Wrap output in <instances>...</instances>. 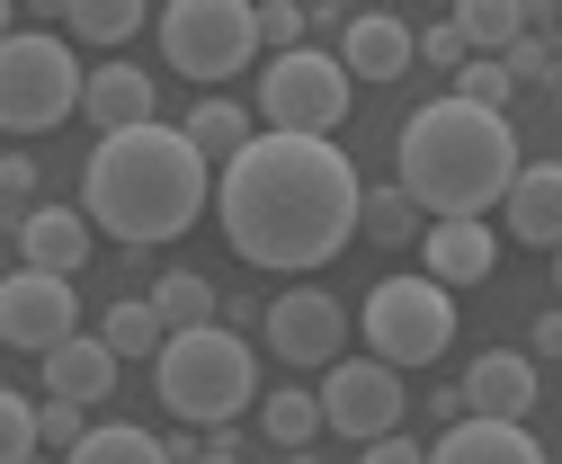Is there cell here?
Instances as JSON below:
<instances>
[{
    "label": "cell",
    "instance_id": "1",
    "mask_svg": "<svg viewBox=\"0 0 562 464\" xmlns=\"http://www.w3.org/2000/svg\"><path fill=\"white\" fill-rule=\"evenodd\" d=\"M215 215H224V241L250 269H295L304 278V269L348 250V233H367V188H358V161L339 144L259 135L215 179Z\"/></svg>",
    "mask_w": 562,
    "mask_h": 464
},
{
    "label": "cell",
    "instance_id": "2",
    "mask_svg": "<svg viewBox=\"0 0 562 464\" xmlns=\"http://www.w3.org/2000/svg\"><path fill=\"white\" fill-rule=\"evenodd\" d=\"M205 196H215V161H205L179 125H125V135H99L90 170H81V215L125 241V250H161L179 241Z\"/></svg>",
    "mask_w": 562,
    "mask_h": 464
},
{
    "label": "cell",
    "instance_id": "3",
    "mask_svg": "<svg viewBox=\"0 0 562 464\" xmlns=\"http://www.w3.org/2000/svg\"><path fill=\"white\" fill-rule=\"evenodd\" d=\"M402 188L429 206V224H482L491 206H509V188H518V135H509V116L501 107H473V99H429L411 125H402Z\"/></svg>",
    "mask_w": 562,
    "mask_h": 464
},
{
    "label": "cell",
    "instance_id": "4",
    "mask_svg": "<svg viewBox=\"0 0 562 464\" xmlns=\"http://www.w3.org/2000/svg\"><path fill=\"white\" fill-rule=\"evenodd\" d=\"M153 393L188 420V429H233V411L259 393V366H250V340L224 321L205 330H170V349L153 358Z\"/></svg>",
    "mask_w": 562,
    "mask_h": 464
},
{
    "label": "cell",
    "instance_id": "5",
    "mask_svg": "<svg viewBox=\"0 0 562 464\" xmlns=\"http://www.w3.org/2000/svg\"><path fill=\"white\" fill-rule=\"evenodd\" d=\"M358 330H367V349L384 358V366H438L447 349H456V295L419 269V278H384L367 304H358Z\"/></svg>",
    "mask_w": 562,
    "mask_h": 464
},
{
    "label": "cell",
    "instance_id": "6",
    "mask_svg": "<svg viewBox=\"0 0 562 464\" xmlns=\"http://www.w3.org/2000/svg\"><path fill=\"white\" fill-rule=\"evenodd\" d=\"M90 107V72L72 63L63 36H10L0 45V125L10 135H45V125Z\"/></svg>",
    "mask_w": 562,
    "mask_h": 464
},
{
    "label": "cell",
    "instance_id": "7",
    "mask_svg": "<svg viewBox=\"0 0 562 464\" xmlns=\"http://www.w3.org/2000/svg\"><path fill=\"white\" fill-rule=\"evenodd\" d=\"M348 99H358V81H348V63L339 54H277L268 63V81H259V116H268V135H313V144H339V116Z\"/></svg>",
    "mask_w": 562,
    "mask_h": 464
},
{
    "label": "cell",
    "instance_id": "8",
    "mask_svg": "<svg viewBox=\"0 0 562 464\" xmlns=\"http://www.w3.org/2000/svg\"><path fill=\"white\" fill-rule=\"evenodd\" d=\"M161 54L179 63L188 81H233L241 63L259 54V10L250 0H170L161 10Z\"/></svg>",
    "mask_w": 562,
    "mask_h": 464
},
{
    "label": "cell",
    "instance_id": "9",
    "mask_svg": "<svg viewBox=\"0 0 562 464\" xmlns=\"http://www.w3.org/2000/svg\"><path fill=\"white\" fill-rule=\"evenodd\" d=\"M322 411L348 446H375V438H402V411H411V393H402V366L384 358H339L330 384H322Z\"/></svg>",
    "mask_w": 562,
    "mask_h": 464
},
{
    "label": "cell",
    "instance_id": "10",
    "mask_svg": "<svg viewBox=\"0 0 562 464\" xmlns=\"http://www.w3.org/2000/svg\"><path fill=\"white\" fill-rule=\"evenodd\" d=\"M0 340L27 349V358H54L63 340H81V295H72V278L10 269V286H0Z\"/></svg>",
    "mask_w": 562,
    "mask_h": 464
},
{
    "label": "cell",
    "instance_id": "11",
    "mask_svg": "<svg viewBox=\"0 0 562 464\" xmlns=\"http://www.w3.org/2000/svg\"><path fill=\"white\" fill-rule=\"evenodd\" d=\"M268 349H277V366H339V340H348V313H339V295H322V286H295V295H277L268 304Z\"/></svg>",
    "mask_w": 562,
    "mask_h": 464
},
{
    "label": "cell",
    "instance_id": "12",
    "mask_svg": "<svg viewBox=\"0 0 562 464\" xmlns=\"http://www.w3.org/2000/svg\"><path fill=\"white\" fill-rule=\"evenodd\" d=\"M456 393H464V420H527L536 411V358L527 349H482Z\"/></svg>",
    "mask_w": 562,
    "mask_h": 464
},
{
    "label": "cell",
    "instance_id": "13",
    "mask_svg": "<svg viewBox=\"0 0 562 464\" xmlns=\"http://www.w3.org/2000/svg\"><path fill=\"white\" fill-rule=\"evenodd\" d=\"M90 233H99V224H90L81 206H36V215H27V224H19L10 241H19V269H54V278H81V269H90Z\"/></svg>",
    "mask_w": 562,
    "mask_h": 464
},
{
    "label": "cell",
    "instance_id": "14",
    "mask_svg": "<svg viewBox=\"0 0 562 464\" xmlns=\"http://www.w3.org/2000/svg\"><path fill=\"white\" fill-rule=\"evenodd\" d=\"M339 63H348V81H402L411 63H419V36L393 10H358L348 36H339Z\"/></svg>",
    "mask_w": 562,
    "mask_h": 464
},
{
    "label": "cell",
    "instance_id": "15",
    "mask_svg": "<svg viewBox=\"0 0 562 464\" xmlns=\"http://www.w3.org/2000/svg\"><path fill=\"white\" fill-rule=\"evenodd\" d=\"M419 269H429L447 295H456V286H482L491 269H501V233H491V224H429Z\"/></svg>",
    "mask_w": 562,
    "mask_h": 464
},
{
    "label": "cell",
    "instance_id": "16",
    "mask_svg": "<svg viewBox=\"0 0 562 464\" xmlns=\"http://www.w3.org/2000/svg\"><path fill=\"white\" fill-rule=\"evenodd\" d=\"M429 464H553V455L527 438V420H456L429 446Z\"/></svg>",
    "mask_w": 562,
    "mask_h": 464
},
{
    "label": "cell",
    "instance_id": "17",
    "mask_svg": "<svg viewBox=\"0 0 562 464\" xmlns=\"http://www.w3.org/2000/svg\"><path fill=\"white\" fill-rule=\"evenodd\" d=\"M509 233L527 250H562V161H527L509 188Z\"/></svg>",
    "mask_w": 562,
    "mask_h": 464
},
{
    "label": "cell",
    "instance_id": "18",
    "mask_svg": "<svg viewBox=\"0 0 562 464\" xmlns=\"http://www.w3.org/2000/svg\"><path fill=\"white\" fill-rule=\"evenodd\" d=\"M179 135L215 161V170H233V161L259 144V107H241V99H196V107L179 116Z\"/></svg>",
    "mask_w": 562,
    "mask_h": 464
},
{
    "label": "cell",
    "instance_id": "19",
    "mask_svg": "<svg viewBox=\"0 0 562 464\" xmlns=\"http://www.w3.org/2000/svg\"><path fill=\"white\" fill-rule=\"evenodd\" d=\"M116 349L99 340V330H81V340H63L45 358V393H63V403H99V393H116Z\"/></svg>",
    "mask_w": 562,
    "mask_h": 464
},
{
    "label": "cell",
    "instance_id": "20",
    "mask_svg": "<svg viewBox=\"0 0 562 464\" xmlns=\"http://www.w3.org/2000/svg\"><path fill=\"white\" fill-rule=\"evenodd\" d=\"M153 107H161V99H153V81L134 72V63H99V72H90V107H81V116H99V135H125V125H161Z\"/></svg>",
    "mask_w": 562,
    "mask_h": 464
},
{
    "label": "cell",
    "instance_id": "21",
    "mask_svg": "<svg viewBox=\"0 0 562 464\" xmlns=\"http://www.w3.org/2000/svg\"><path fill=\"white\" fill-rule=\"evenodd\" d=\"M99 340H108L116 358H161V349H170V321H161L153 295H116L108 321H99Z\"/></svg>",
    "mask_w": 562,
    "mask_h": 464
},
{
    "label": "cell",
    "instance_id": "22",
    "mask_svg": "<svg viewBox=\"0 0 562 464\" xmlns=\"http://www.w3.org/2000/svg\"><path fill=\"white\" fill-rule=\"evenodd\" d=\"M54 19L72 27V36H90V45H125V36H144V27H161V19L144 10V0H63Z\"/></svg>",
    "mask_w": 562,
    "mask_h": 464
},
{
    "label": "cell",
    "instance_id": "23",
    "mask_svg": "<svg viewBox=\"0 0 562 464\" xmlns=\"http://www.w3.org/2000/svg\"><path fill=\"white\" fill-rule=\"evenodd\" d=\"M456 36H464L473 54L501 63V54L527 36V0H464V10H456Z\"/></svg>",
    "mask_w": 562,
    "mask_h": 464
},
{
    "label": "cell",
    "instance_id": "24",
    "mask_svg": "<svg viewBox=\"0 0 562 464\" xmlns=\"http://www.w3.org/2000/svg\"><path fill=\"white\" fill-rule=\"evenodd\" d=\"M63 464H179V455H170V438H153V429L125 420V429H90Z\"/></svg>",
    "mask_w": 562,
    "mask_h": 464
},
{
    "label": "cell",
    "instance_id": "25",
    "mask_svg": "<svg viewBox=\"0 0 562 464\" xmlns=\"http://www.w3.org/2000/svg\"><path fill=\"white\" fill-rule=\"evenodd\" d=\"M259 420H268V446H286V455H304V446L330 429L322 393H295V384H286V393H268V411H259Z\"/></svg>",
    "mask_w": 562,
    "mask_h": 464
},
{
    "label": "cell",
    "instance_id": "26",
    "mask_svg": "<svg viewBox=\"0 0 562 464\" xmlns=\"http://www.w3.org/2000/svg\"><path fill=\"white\" fill-rule=\"evenodd\" d=\"M153 304H161L170 330H205V321H215V286H205L196 269H161L153 278Z\"/></svg>",
    "mask_w": 562,
    "mask_h": 464
},
{
    "label": "cell",
    "instance_id": "27",
    "mask_svg": "<svg viewBox=\"0 0 562 464\" xmlns=\"http://www.w3.org/2000/svg\"><path fill=\"white\" fill-rule=\"evenodd\" d=\"M367 233H375V241H393V250H402V241H429V206H419V196L393 179V188H375V196H367Z\"/></svg>",
    "mask_w": 562,
    "mask_h": 464
},
{
    "label": "cell",
    "instance_id": "28",
    "mask_svg": "<svg viewBox=\"0 0 562 464\" xmlns=\"http://www.w3.org/2000/svg\"><path fill=\"white\" fill-rule=\"evenodd\" d=\"M0 464H45V403L0 393Z\"/></svg>",
    "mask_w": 562,
    "mask_h": 464
},
{
    "label": "cell",
    "instance_id": "29",
    "mask_svg": "<svg viewBox=\"0 0 562 464\" xmlns=\"http://www.w3.org/2000/svg\"><path fill=\"white\" fill-rule=\"evenodd\" d=\"M456 99H473V107H509V99H518V81H509V63L473 54L464 72H456Z\"/></svg>",
    "mask_w": 562,
    "mask_h": 464
},
{
    "label": "cell",
    "instance_id": "30",
    "mask_svg": "<svg viewBox=\"0 0 562 464\" xmlns=\"http://www.w3.org/2000/svg\"><path fill=\"white\" fill-rule=\"evenodd\" d=\"M90 429H99V420H90V403H63V393H45V455H72Z\"/></svg>",
    "mask_w": 562,
    "mask_h": 464
},
{
    "label": "cell",
    "instance_id": "31",
    "mask_svg": "<svg viewBox=\"0 0 562 464\" xmlns=\"http://www.w3.org/2000/svg\"><path fill=\"white\" fill-rule=\"evenodd\" d=\"M419 63H438V72H464V63H473V45L456 36V19H438V27H419Z\"/></svg>",
    "mask_w": 562,
    "mask_h": 464
},
{
    "label": "cell",
    "instance_id": "32",
    "mask_svg": "<svg viewBox=\"0 0 562 464\" xmlns=\"http://www.w3.org/2000/svg\"><path fill=\"white\" fill-rule=\"evenodd\" d=\"M501 63H509V81H562V63H553V45H544V36H518Z\"/></svg>",
    "mask_w": 562,
    "mask_h": 464
},
{
    "label": "cell",
    "instance_id": "33",
    "mask_svg": "<svg viewBox=\"0 0 562 464\" xmlns=\"http://www.w3.org/2000/svg\"><path fill=\"white\" fill-rule=\"evenodd\" d=\"M304 27H313V10H295V0H268V10H259V36H268L277 54H295Z\"/></svg>",
    "mask_w": 562,
    "mask_h": 464
},
{
    "label": "cell",
    "instance_id": "34",
    "mask_svg": "<svg viewBox=\"0 0 562 464\" xmlns=\"http://www.w3.org/2000/svg\"><path fill=\"white\" fill-rule=\"evenodd\" d=\"M27 188H36V161H27V152H10V161H0V196H10V233L36 215V206H27Z\"/></svg>",
    "mask_w": 562,
    "mask_h": 464
},
{
    "label": "cell",
    "instance_id": "35",
    "mask_svg": "<svg viewBox=\"0 0 562 464\" xmlns=\"http://www.w3.org/2000/svg\"><path fill=\"white\" fill-rule=\"evenodd\" d=\"M358 464H429V455H419V446H411V438H375V446H367V455H358Z\"/></svg>",
    "mask_w": 562,
    "mask_h": 464
},
{
    "label": "cell",
    "instance_id": "36",
    "mask_svg": "<svg viewBox=\"0 0 562 464\" xmlns=\"http://www.w3.org/2000/svg\"><path fill=\"white\" fill-rule=\"evenodd\" d=\"M527 358H562V313H544V321L527 330Z\"/></svg>",
    "mask_w": 562,
    "mask_h": 464
},
{
    "label": "cell",
    "instance_id": "37",
    "mask_svg": "<svg viewBox=\"0 0 562 464\" xmlns=\"http://www.w3.org/2000/svg\"><path fill=\"white\" fill-rule=\"evenodd\" d=\"M196 464H241V446H233V429H215V438H205V455Z\"/></svg>",
    "mask_w": 562,
    "mask_h": 464
},
{
    "label": "cell",
    "instance_id": "38",
    "mask_svg": "<svg viewBox=\"0 0 562 464\" xmlns=\"http://www.w3.org/2000/svg\"><path fill=\"white\" fill-rule=\"evenodd\" d=\"M553 295H562V250H553Z\"/></svg>",
    "mask_w": 562,
    "mask_h": 464
},
{
    "label": "cell",
    "instance_id": "39",
    "mask_svg": "<svg viewBox=\"0 0 562 464\" xmlns=\"http://www.w3.org/2000/svg\"><path fill=\"white\" fill-rule=\"evenodd\" d=\"M553 63H562V36H553Z\"/></svg>",
    "mask_w": 562,
    "mask_h": 464
},
{
    "label": "cell",
    "instance_id": "40",
    "mask_svg": "<svg viewBox=\"0 0 562 464\" xmlns=\"http://www.w3.org/2000/svg\"><path fill=\"white\" fill-rule=\"evenodd\" d=\"M553 107H562V90H553Z\"/></svg>",
    "mask_w": 562,
    "mask_h": 464
},
{
    "label": "cell",
    "instance_id": "41",
    "mask_svg": "<svg viewBox=\"0 0 562 464\" xmlns=\"http://www.w3.org/2000/svg\"><path fill=\"white\" fill-rule=\"evenodd\" d=\"M45 464H54V455H45Z\"/></svg>",
    "mask_w": 562,
    "mask_h": 464
}]
</instances>
